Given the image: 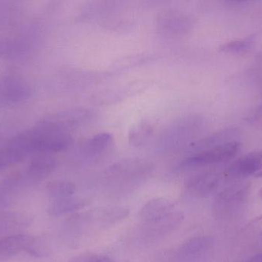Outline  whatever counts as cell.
Returning <instances> with one entry per match:
<instances>
[{
    "instance_id": "obj_1",
    "label": "cell",
    "mask_w": 262,
    "mask_h": 262,
    "mask_svg": "<svg viewBox=\"0 0 262 262\" xmlns=\"http://www.w3.org/2000/svg\"><path fill=\"white\" fill-rule=\"evenodd\" d=\"M241 149L238 142L231 141L218 145L209 149H203L201 152L186 158L181 163L183 167L207 166L228 161L235 157Z\"/></svg>"
},
{
    "instance_id": "obj_2",
    "label": "cell",
    "mask_w": 262,
    "mask_h": 262,
    "mask_svg": "<svg viewBox=\"0 0 262 262\" xmlns=\"http://www.w3.org/2000/svg\"><path fill=\"white\" fill-rule=\"evenodd\" d=\"M30 86L16 75L0 77V105H15L31 96Z\"/></svg>"
},
{
    "instance_id": "obj_3",
    "label": "cell",
    "mask_w": 262,
    "mask_h": 262,
    "mask_svg": "<svg viewBox=\"0 0 262 262\" xmlns=\"http://www.w3.org/2000/svg\"><path fill=\"white\" fill-rule=\"evenodd\" d=\"M250 184L249 183H235L226 188L220 192L215 199V208L219 212H226L227 211L236 209L246 200L249 195Z\"/></svg>"
},
{
    "instance_id": "obj_4",
    "label": "cell",
    "mask_w": 262,
    "mask_h": 262,
    "mask_svg": "<svg viewBox=\"0 0 262 262\" xmlns=\"http://www.w3.org/2000/svg\"><path fill=\"white\" fill-rule=\"evenodd\" d=\"M262 170V151L248 153L234 162L226 171V176L230 178H243L256 175Z\"/></svg>"
},
{
    "instance_id": "obj_5",
    "label": "cell",
    "mask_w": 262,
    "mask_h": 262,
    "mask_svg": "<svg viewBox=\"0 0 262 262\" xmlns=\"http://www.w3.org/2000/svg\"><path fill=\"white\" fill-rule=\"evenodd\" d=\"M36 238L29 235H13L0 240V261H6L26 251L28 252Z\"/></svg>"
},
{
    "instance_id": "obj_6",
    "label": "cell",
    "mask_w": 262,
    "mask_h": 262,
    "mask_svg": "<svg viewBox=\"0 0 262 262\" xmlns=\"http://www.w3.org/2000/svg\"><path fill=\"white\" fill-rule=\"evenodd\" d=\"M223 182L224 176L215 172H207L192 177L188 183V189L191 193L198 196H206L216 190Z\"/></svg>"
},
{
    "instance_id": "obj_7",
    "label": "cell",
    "mask_w": 262,
    "mask_h": 262,
    "mask_svg": "<svg viewBox=\"0 0 262 262\" xmlns=\"http://www.w3.org/2000/svg\"><path fill=\"white\" fill-rule=\"evenodd\" d=\"M174 205L172 201L164 198L149 200L140 212L142 219L146 223H152L160 221L172 213Z\"/></svg>"
},
{
    "instance_id": "obj_8",
    "label": "cell",
    "mask_w": 262,
    "mask_h": 262,
    "mask_svg": "<svg viewBox=\"0 0 262 262\" xmlns=\"http://www.w3.org/2000/svg\"><path fill=\"white\" fill-rule=\"evenodd\" d=\"M55 158L42 154L33 158L27 169V176L33 182H40L49 176L56 168Z\"/></svg>"
},
{
    "instance_id": "obj_9",
    "label": "cell",
    "mask_w": 262,
    "mask_h": 262,
    "mask_svg": "<svg viewBox=\"0 0 262 262\" xmlns=\"http://www.w3.org/2000/svg\"><path fill=\"white\" fill-rule=\"evenodd\" d=\"M213 244L212 238L208 237L194 238L183 245L179 251V255L183 258H196L209 250Z\"/></svg>"
},
{
    "instance_id": "obj_10",
    "label": "cell",
    "mask_w": 262,
    "mask_h": 262,
    "mask_svg": "<svg viewBox=\"0 0 262 262\" xmlns=\"http://www.w3.org/2000/svg\"><path fill=\"white\" fill-rule=\"evenodd\" d=\"M113 144V137L110 133L102 132L89 138L84 145V152L89 156H97L104 153Z\"/></svg>"
},
{
    "instance_id": "obj_11",
    "label": "cell",
    "mask_w": 262,
    "mask_h": 262,
    "mask_svg": "<svg viewBox=\"0 0 262 262\" xmlns=\"http://www.w3.org/2000/svg\"><path fill=\"white\" fill-rule=\"evenodd\" d=\"M85 204V201L81 198H73V197L61 198V199L55 200L51 205L49 212L52 216H61V215L79 210L82 209Z\"/></svg>"
},
{
    "instance_id": "obj_12",
    "label": "cell",
    "mask_w": 262,
    "mask_h": 262,
    "mask_svg": "<svg viewBox=\"0 0 262 262\" xmlns=\"http://www.w3.org/2000/svg\"><path fill=\"white\" fill-rule=\"evenodd\" d=\"M49 196L56 199L72 197L76 191L73 183L67 180H55L51 182L46 187Z\"/></svg>"
},
{
    "instance_id": "obj_13",
    "label": "cell",
    "mask_w": 262,
    "mask_h": 262,
    "mask_svg": "<svg viewBox=\"0 0 262 262\" xmlns=\"http://www.w3.org/2000/svg\"><path fill=\"white\" fill-rule=\"evenodd\" d=\"M26 52V45L21 42L0 38V58H15Z\"/></svg>"
},
{
    "instance_id": "obj_14",
    "label": "cell",
    "mask_w": 262,
    "mask_h": 262,
    "mask_svg": "<svg viewBox=\"0 0 262 262\" xmlns=\"http://www.w3.org/2000/svg\"><path fill=\"white\" fill-rule=\"evenodd\" d=\"M254 44L252 37L246 38V39L235 40L226 43L220 47V51L230 54L246 53L251 50Z\"/></svg>"
},
{
    "instance_id": "obj_15",
    "label": "cell",
    "mask_w": 262,
    "mask_h": 262,
    "mask_svg": "<svg viewBox=\"0 0 262 262\" xmlns=\"http://www.w3.org/2000/svg\"><path fill=\"white\" fill-rule=\"evenodd\" d=\"M152 128L148 123H141L130 130L129 141L134 146H140L146 141L152 133Z\"/></svg>"
},
{
    "instance_id": "obj_16",
    "label": "cell",
    "mask_w": 262,
    "mask_h": 262,
    "mask_svg": "<svg viewBox=\"0 0 262 262\" xmlns=\"http://www.w3.org/2000/svg\"><path fill=\"white\" fill-rule=\"evenodd\" d=\"M70 262H115L108 256L99 254H83L75 257Z\"/></svg>"
},
{
    "instance_id": "obj_17",
    "label": "cell",
    "mask_w": 262,
    "mask_h": 262,
    "mask_svg": "<svg viewBox=\"0 0 262 262\" xmlns=\"http://www.w3.org/2000/svg\"><path fill=\"white\" fill-rule=\"evenodd\" d=\"M248 262H262V253L255 255Z\"/></svg>"
},
{
    "instance_id": "obj_18",
    "label": "cell",
    "mask_w": 262,
    "mask_h": 262,
    "mask_svg": "<svg viewBox=\"0 0 262 262\" xmlns=\"http://www.w3.org/2000/svg\"><path fill=\"white\" fill-rule=\"evenodd\" d=\"M255 177H256V178H262V170L258 172V173L255 175Z\"/></svg>"
},
{
    "instance_id": "obj_19",
    "label": "cell",
    "mask_w": 262,
    "mask_h": 262,
    "mask_svg": "<svg viewBox=\"0 0 262 262\" xmlns=\"http://www.w3.org/2000/svg\"><path fill=\"white\" fill-rule=\"evenodd\" d=\"M258 195H259V196L262 198V188L260 189L259 192H258Z\"/></svg>"
},
{
    "instance_id": "obj_20",
    "label": "cell",
    "mask_w": 262,
    "mask_h": 262,
    "mask_svg": "<svg viewBox=\"0 0 262 262\" xmlns=\"http://www.w3.org/2000/svg\"><path fill=\"white\" fill-rule=\"evenodd\" d=\"M259 115H260V117H262V108H261V110L259 111Z\"/></svg>"
}]
</instances>
